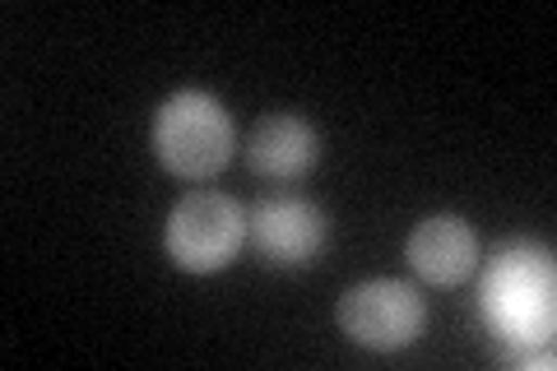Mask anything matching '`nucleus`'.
I'll return each instance as SVG.
<instances>
[{
	"label": "nucleus",
	"instance_id": "obj_1",
	"mask_svg": "<svg viewBox=\"0 0 557 371\" xmlns=\"http://www.w3.org/2000/svg\"><path fill=\"white\" fill-rule=\"evenodd\" d=\"M483 321L507 344H548L553 339V256L544 246L511 242L493 256L479 284Z\"/></svg>",
	"mask_w": 557,
	"mask_h": 371
},
{
	"label": "nucleus",
	"instance_id": "obj_2",
	"mask_svg": "<svg viewBox=\"0 0 557 371\" xmlns=\"http://www.w3.org/2000/svg\"><path fill=\"white\" fill-rule=\"evenodd\" d=\"M233 149H237L233 116L205 88H182L153 116V158L177 182H209V176H219L233 163Z\"/></svg>",
	"mask_w": 557,
	"mask_h": 371
},
{
	"label": "nucleus",
	"instance_id": "obj_3",
	"mask_svg": "<svg viewBox=\"0 0 557 371\" xmlns=\"http://www.w3.org/2000/svg\"><path fill=\"white\" fill-rule=\"evenodd\" d=\"M247 242V209L223 190H190L172 205L163 227V251L186 274H219Z\"/></svg>",
	"mask_w": 557,
	"mask_h": 371
},
{
	"label": "nucleus",
	"instance_id": "obj_4",
	"mask_svg": "<svg viewBox=\"0 0 557 371\" xmlns=\"http://www.w3.org/2000/svg\"><path fill=\"white\" fill-rule=\"evenodd\" d=\"M428 307L409 284L399 279H368L339 297V330L358 348L372 353H399L423 334Z\"/></svg>",
	"mask_w": 557,
	"mask_h": 371
},
{
	"label": "nucleus",
	"instance_id": "obj_5",
	"mask_svg": "<svg viewBox=\"0 0 557 371\" xmlns=\"http://www.w3.org/2000/svg\"><path fill=\"white\" fill-rule=\"evenodd\" d=\"M247 237L256 242V251L265 256V264L278 270H302L325 251L330 223L325 209L317 200L302 196H265L247 214Z\"/></svg>",
	"mask_w": 557,
	"mask_h": 371
},
{
	"label": "nucleus",
	"instance_id": "obj_6",
	"mask_svg": "<svg viewBox=\"0 0 557 371\" xmlns=\"http://www.w3.org/2000/svg\"><path fill=\"white\" fill-rule=\"evenodd\" d=\"M242 153H247V168L265 176V182H298V176L317 168L321 131L298 112H270L251 126Z\"/></svg>",
	"mask_w": 557,
	"mask_h": 371
},
{
	"label": "nucleus",
	"instance_id": "obj_7",
	"mask_svg": "<svg viewBox=\"0 0 557 371\" xmlns=\"http://www.w3.org/2000/svg\"><path fill=\"white\" fill-rule=\"evenodd\" d=\"M405 260L413 264L418 279L437 288H456L474 274L479 264V237L460 214H432L409 233L405 242Z\"/></svg>",
	"mask_w": 557,
	"mask_h": 371
}]
</instances>
